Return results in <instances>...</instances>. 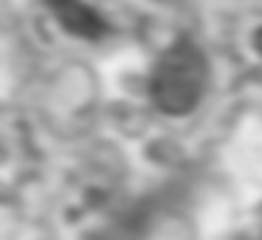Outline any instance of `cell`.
I'll return each instance as SVG.
<instances>
[{"mask_svg":"<svg viewBox=\"0 0 262 240\" xmlns=\"http://www.w3.org/2000/svg\"><path fill=\"white\" fill-rule=\"evenodd\" d=\"M209 79V65L198 46L181 40L161 57L158 68L152 74V93L155 105L169 116H183L194 110L206 91Z\"/></svg>","mask_w":262,"mask_h":240,"instance_id":"1","label":"cell"},{"mask_svg":"<svg viewBox=\"0 0 262 240\" xmlns=\"http://www.w3.org/2000/svg\"><path fill=\"white\" fill-rule=\"evenodd\" d=\"M54 17L59 20L65 31L76 37H88V40H96V37L104 34V20L99 17L93 9H88L82 0H48Z\"/></svg>","mask_w":262,"mask_h":240,"instance_id":"2","label":"cell"},{"mask_svg":"<svg viewBox=\"0 0 262 240\" xmlns=\"http://www.w3.org/2000/svg\"><path fill=\"white\" fill-rule=\"evenodd\" d=\"M254 43H256V48L262 51V31H256V37H254Z\"/></svg>","mask_w":262,"mask_h":240,"instance_id":"3","label":"cell"}]
</instances>
